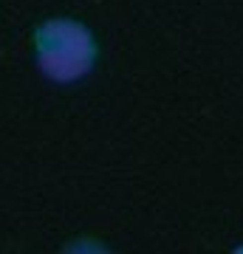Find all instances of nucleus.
<instances>
[{
  "label": "nucleus",
  "mask_w": 243,
  "mask_h": 254,
  "mask_svg": "<svg viewBox=\"0 0 243 254\" xmlns=\"http://www.w3.org/2000/svg\"><path fill=\"white\" fill-rule=\"evenodd\" d=\"M34 60L51 82L68 85L90 73L96 63V40L88 26L71 17L45 20L34 28Z\"/></svg>",
  "instance_id": "obj_1"
},
{
  "label": "nucleus",
  "mask_w": 243,
  "mask_h": 254,
  "mask_svg": "<svg viewBox=\"0 0 243 254\" xmlns=\"http://www.w3.org/2000/svg\"><path fill=\"white\" fill-rule=\"evenodd\" d=\"M235 252H241V254H243V246H238V249H235Z\"/></svg>",
  "instance_id": "obj_2"
}]
</instances>
